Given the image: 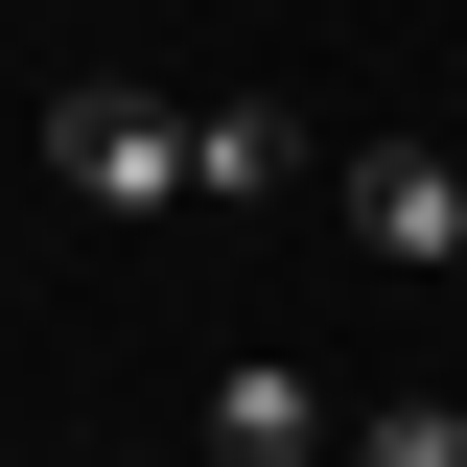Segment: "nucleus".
<instances>
[{
    "label": "nucleus",
    "mask_w": 467,
    "mask_h": 467,
    "mask_svg": "<svg viewBox=\"0 0 467 467\" xmlns=\"http://www.w3.org/2000/svg\"><path fill=\"white\" fill-rule=\"evenodd\" d=\"M187 187H304V117L281 94H211V117H187Z\"/></svg>",
    "instance_id": "20e7f679"
},
{
    "label": "nucleus",
    "mask_w": 467,
    "mask_h": 467,
    "mask_svg": "<svg viewBox=\"0 0 467 467\" xmlns=\"http://www.w3.org/2000/svg\"><path fill=\"white\" fill-rule=\"evenodd\" d=\"M350 257H398V281L467 257V164H444V140H374V164H350Z\"/></svg>",
    "instance_id": "f03ea898"
},
{
    "label": "nucleus",
    "mask_w": 467,
    "mask_h": 467,
    "mask_svg": "<svg viewBox=\"0 0 467 467\" xmlns=\"http://www.w3.org/2000/svg\"><path fill=\"white\" fill-rule=\"evenodd\" d=\"M47 164L94 187V211H164V187H187V117H164V94H117V70H94V94H47Z\"/></svg>",
    "instance_id": "f257e3e1"
},
{
    "label": "nucleus",
    "mask_w": 467,
    "mask_h": 467,
    "mask_svg": "<svg viewBox=\"0 0 467 467\" xmlns=\"http://www.w3.org/2000/svg\"><path fill=\"white\" fill-rule=\"evenodd\" d=\"M350 467H467V398H398V420H350Z\"/></svg>",
    "instance_id": "39448f33"
},
{
    "label": "nucleus",
    "mask_w": 467,
    "mask_h": 467,
    "mask_svg": "<svg viewBox=\"0 0 467 467\" xmlns=\"http://www.w3.org/2000/svg\"><path fill=\"white\" fill-rule=\"evenodd\" d=\"M187 467H327V398H304L281 350H234V374H211V444H187Z\"/></svg>",
    "instance_id": "7ed1b4c3"
}]
</instances>
